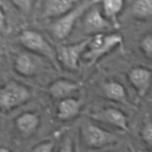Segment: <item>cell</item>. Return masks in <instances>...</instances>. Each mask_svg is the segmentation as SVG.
<instances>
[{
    "label": "cell",
    "instance_id": "obj_19",
    "mask_svg": "<svg viewBox=\"0 0 152 152\" xmlns=\"http://www.w3.org/2000/svg\"><path fill=\"white\" fill-rule=\"evenodd\" d=\"M13 5L22 13H29L34 7L35 0H11Z\"/></svg>",
    "mask_w": 152,
    "mask_h": 152
},
{
    "label": "cell",
    "instance_id": "obj_22",
    "mask_svg": "<svg viewBox=\"0 0 152 152\" xmlns=\"http://www.w3.org/2000/svg\"><path fill=\"white\" fill-rule=\"evenodd\" d=\"M58 152H74L72 140L69 137L65 138L61 144Z\"/></svg>",
    "mask_w": 152,
    "mask_h": 152
},
{
    "label": "cell",
    "instance_id": "obj_18",
    "mask_svg": "<svg viewBox=\"0 0 152 152\" xmlns=\"http://www.w3.org/2000/svg\"><path fill=\"white\" fill-rule=\"evenodd\" d=\"M140 47L142 53L148 59H152V31L142 37L140 42Z\"/></svg>",
    "mask_w": 152,
    "mask_h": 152
},
{
    "label": "cell",
    "instance_id": "obj_14",
    "mask_svg": "<svg viewBox=\"0 0 152 152\" xmlns=\"http://www.w3.org/2000/svg\"><path fill=\"white\" fill-rule=\"evenodd\" d=\"M79 0H47L44 15L47 18H57L64 16L76 7Z\"/></svg>",
    "mask_w": 152,
    "mask_h": 152
},
{
    "label": "cell",
    "instance_id": "obj_7",
    "mask_svg": "<svg viewBox=\"0 0 152 152\" xmlns=\"http://www.w3.org/2000/svg\"><path fill=\"white\" fill-rule=\"evenodd\" d=\"M83 26L87 34L94 36L103 34V32L110 30L114 25L105 17L102 9L96 4L86 13Z\"/></svg>",
    "mask_w": 152,
    "mask_h": 152
},
{
    "label": "cell",
    "instance_id": "obj_25",
    "mask_svg": "<svg viewBox=\"0 0 152 152\" xmlns=\"http://www.w3.org/2000/svg\"><path fill=\"white\" fill-rule=\"evenodd\" d=\"M137 152H152V151H149V150H137Z\"/></svg>",
    "mask_w": 152,
    "mask_h": 152
},
{
    "label": "cell",
    "instance_id": "obj_16",
    "mask_svg": "<svg viewBox=\"0 0 152 152\" xmlns=\"http://www.w3.org/2000/svg\"><path fill=\"white\" fill-rule=\"evenodd\" d=\"M103 92L108 99L117 102H125L127 99L126 88L116 81L107 82L103 86Z\"/></svg>",
    "mask_w": 152,
    "mask_h": 152
},
{
    "label": "cell",
    "instance_id": "obj_17",
    "mask_svg": "<svg viewBox=\"0 0 152 152\" xmlns=\"http://www.w3.org/2000/svg\"><path fill=\"white\" fill-rule=\"evenodd\" d=\"M132 13L137 19L152 17V0H135L132 6Z\"/></svg>",
    "mask_w": 152,
    "mask_h": 152
},
{
    "label": "cell",
    "instance_id": "obj_20",
    "mask_svg": "<svg viewBox=\"0 0 152 152\" xmlns=\"http://www.w3.org/2000/svg\"><path fill=\"white\" fill-rule=\"evenodd\" d=\"M55 145H56L55 140L44 141L34 147L32 152H54Z\"/></svg>",
    "mask_w": 152,
    "mask_h": 152
},
{
    "label": "cell",
    "instance_id": "obj_4",
    "mask_svg": "<svg viewBox=\"0 0 152 152\" xmlns=\"http://www.w3.org/2000/svg\"><path fill=\"white\" fill-rule=\"evenodd\" d=\"M100 0H86L76 6L71 11L61 16L54 22L53 32L55 37L59 39H63L68 37L72 31L77 19L86 13L92 6L98 4Z\"/></svg>",
    "mask_w": 152,
    "mask_h": 152
},
{
    "label": "cell",
    "instance_id": "obj_1",
    "mask_svg": "<svg viewBox=\"0 0 152 152\" xmlns=\"http://www.w3.org/2000/svg\"><path fill=\"white\" fill-rule=\"evenodd\" d=\"M19 41L31 53L46 58L56 68H59L57 51L39 33L33 30H25L20 34Z\"/></svg>",
    "mask_w": 152,
    "mask_h": 152
},
{
    "label": "cell",
    "instance_id": "obj_3",
    "mask_svg": "<svg viewBox=\"0 0 152 152\" xmlns=\"http://www.w3.org/2000/svg\"><path fill=\"white\" fill-rule=\"evenodd\" d=\"M31 96L28 88L17 82L10 81L0 91V105L3 111H9L28 102Z\"/></svg>",
    "mask_w": 152,
    "mask_h": 152
},
{
    "label": "cell",
    "instance_id": "obj_6",
    "mask_svg": "<svg viewBox=\"0 0 152 152\" xmlns=\"http://www.w3.org/2000/svg\"><path fill=\"white\" fill-rule=\"evenodd\" d=\"M91 38L92 36L79 42L59 46L56 50L59 62L69 69L77 70L79 60L87 50Z\"/></svg>",
    "mask_w": 152,
    "mask_h": 152
},
{
    "label": "cell",
    "instance_id": "obj_8",
    "mask_svg": "<svg viewBox=\"0 0 152 152\" xmlns=\"http://www.w3.org/2000/svg\"><path fill=\"white\" fill-rule=\"evenodd\" d=\"M94 120L107 123L123 132H129V120L126 114L115 108H108L97 111L91 115Z\"/></svg>",
    "mask_w": 152,
    "mask_h": 152
},
{
    "label": "cell",
    "instance_id": "obj_11",
    "mask_svg": "<svg viewBox=\"0 0 152 152\" xmlns=\"http://www.w3.org/2000/svg\"><path fill=\"white\" fill-rule=\"evenodd\" d=\"M16 129L23 136L34 134L40 126V117L37 113L26 111L17 117L15 121Z\"/></svg>",
    "mask_w": 152,
    "mask_h": 152
},
{
    "label": "cell",
    "instance_id": "obj_24",
    "mask_svg": "<svg viewBox=\"0 0 152 152\" xmlns=\"http://www.w3.org/2000/svg\"><path fill=\"white\" fill-rule=\"evenodd\" d=\"M0 152H10V151H9L7 148H1V151H0Z\"/></svg>",
    "mask_w": 152,
    "mask_h": 152
},
{
    "label": "cell",
    "instance_id": "obj_15",
    "mask_svg": "<svg viewBox=\"0 0 152 152\" xmlns=\"http://www.w3.org/2000/svg\"><path fill=\"white\" fill-rule=\"evenodd\" d=\"M102 10L105 17L113 24L114 28H118L117 16L124 6V0H101Z\"/></svg>",
    "mask_w": 152,
    "mask_h": 152
},
{
    "label": "cell",
    "instance_id": "obj_10",
    "mask_svg": "<svg viewBox=\"0 0 152 152\" xmlns=\"http://www.w3.org/2000/svg\"><path fill=\"white\" fill-rule=\"evenodd\" d=\"M80 89L77 83L66 79H60L53 82L48 88V93L54 99L62 100L73 97V94Z\"/></svg>",
    "mask_w": 152,
    "mask_h": 152
},
{
    "label": "cell",
    "instance_id": "obj_13",
    "mask_svg": "<svg viewBox=\"0 0 152 152\" xmlns=\"http://www.w3.org/2000/svg\"><path fill=\"white\" fill-rule=\"evenodd\" d=\"M14 68L20 75L31 77L38 71L39 62L32 53H19L15 59Z\"/></svg>",
    "mask_w": 152,
    "mask_h": 152
},
{
    "label": "cell",
    "instance_id": "obj_2",
    "mask_svg": "<svg viewBox=\"0 0 152 152\" xmlns=\"http://www.w3.org/2000/svg\"><path fill=\"white\" fill-rule=\"evenodd\" d=\"M123 43L120 34H99L92 36L91 41L83 55L88 65H92L99 59Z\"/></svg>",
    "mask_w": 152,
    "mask_h": 152
},
{
    "label": "cell",
    "instance_id": "obj_21",
    "mask_svg": "<svg viewBox=\"0 0 152 152\" xmlns=\"http://www.w3.org/2000/svg\"><path fill=\"white\" fill-rule=\"evenodd\" d=\"M141 136L145 143L152 146V121L145 123L142 129Z\"/></svg>",
    "mask_w": 152,
    "mask_h": 152
},
{
    "label": "cell",
    "instance_id": "obj_5",
    "mask_svg": "<svg viewBox=\"0 0 152 152\" xmlns=\"http://www.w3.org/2000/svg\"><path fill=\"white\" fill-rule=\"evenodd\" d=\"M81 136L84 143L91 148H101L115 144L119 137L99 126L86 123L81 129Z\"/></svg>",
    "mask_w": 152,
    "mask_h": 152
},
{
    "label": "cell",
    "instance_id": "obj_12",
    "mask_svg": "<svg viewBox=\"0 0 152 152\" xmlns=\"http://www.w3.org/2000/svg\"><path fill=\"white\" fill-rule=\"evenodd\" d=\"M82 106V100L77 98L69 97L60 100L56 110L57 118L61 121L72 120L80 114Z\"/></svg>",
    "mask_w": 152,
    "mask_h": 152
},
{
    "label": "cell",
    "instance_id": "obj_23",
    "mask_svg": "<svg viewBox=\"0 0 152 152\" xmlns=\"http://www.w3.org/2000/svg\"><path fill=\"white\" fill-rule=\"evenodd\" d=\"M7 27V23H6V16L4 15L3 9H1L0 11V28L1 30H4V28Z\"/></svg>",
    "mask_w": 152,
    "mask_h": 152
},
{
    "label": "cell",
    "instance_id": "obj_9",
    "mask_svg": "<svg viewBox=\"0 0 152 152\" xmlns=\"http://www.w3.org/2000/svg\"><path fill=\"white\" fill-rule=\"evenodd\" d=\"M129 79L139 96L143 97L151 87L152 73L144 67H136L129 71Z\"/></svg>",
    "mask_w": 152,
    "mask_h": 152
}]
</instances>
